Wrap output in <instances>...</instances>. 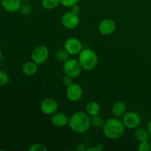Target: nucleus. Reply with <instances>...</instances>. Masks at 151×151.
<instances>
[{"label":"nucleus","instance_id":"nucleus-1","mask_svg":"<svg viewBox=\"0 0 151 151\" xmlns=\"http://www.w3.org/2000/svg\"><path fill=\"white\" fill-rule=\"evenodd\" d=\"M68 125L73 132L84 134L91 125V118L86 111H77L70 116Z\"/></svg>","mask_w":151,"mask_h":151},{"label":"nucleus","instance_id":"nucleus-2","mask_svg":"<svg viewBox=\"0 0 151 151\" xmlns=\"http://www.w3.org/2000/svg\"><path fill=\"white\" fill-rule=\"evenodd\" d=\"M103 131L106 138L112 140L119 139L125 134V127L122 120L114 116L105 122Z\"/></svg>","mask_w":151,"mask_h":151},{"label":"nucleus","instance_id":"nucleus-3","mask_svg":"<svg viewBox=\"0 0 151 151\" xmlns=\"http://www.w3.org/2000/svg\"><path fill=\"white\" fill-rule=\"evenodd\" d=\"M78 60L83 70L92 71L97 66L98 56L93 50L83 49L82 51L78 55Z\"/></svg>","mask_w":151,"mask_h":151},{"label":"nucleus","instance_id":"nucleus-4","mask_svg":"<svg viewBox=\"0 0 151 151\" xmlns=\"http://www.w3.org/2000/svg\"><path fill=\"white\" fill-rule=\"evenodd\" d=\"M63 70L65 75L72 78H77L82 73L83 68L78 60L75 58H69L63 62Z\"/></svg>","mask_w":151,"mask_h":151},{"label":"nucleus","instance_id":"nucleus-5","mask_svg":"<svg viewBox=\"0 0 151 151\" xmlns=\"http://www.w3.org/2000/svg\"><path fill=\"white\" fill-rule=\"evenodd\" d=\"M50 57V50L45 45H39L35 47L31 53V60L38 65L45 63Z\"/></svg>","mask_w":151,"mask_h":151},{"label":"nucleus","instance_id":"nucleus-6","mask_svg":"<svg viewBox=\"0 0 151 151\" xmlns=\"http://www.w3.org/2000/svg\"><path fill=\"white\" fill-rule=\"evenodd\" d=\"M122 121L125 128L134 130L139 128L142 122V118L139 114L134 111H131L126 112L124 114Z\"/></svg>","mask_w":151,"mask_h":151},{"label":"nucleus","instance_id":"nucleus-7","mask_svg":"<svg viewBox=\"0 0 151 151\" xmlns=\"http://www.w3.org/2000/svg\"><path fill=\"white\" fill-rule=\"evenodd\" d=\"M61 24L66 29H74L80 24V16L71 10L66 12L61 17Z\"/></svg>","mask_w":151,"mask_h":151},{"label":"nucleus","instance_id":"nucleus-8","mask_svg":"<svg viewBox=\"0 0 151 151\" xmlns=\"http://www.w3.org/2000/svg\"><path fill=\"white\" fill-rule=\"evenodd\" d=\"M66 95L68 100L71 102H78L81 100L83 95L82 86L78 83H72L66 87Z\"/></svg>","mask_w":151,"mask_h":151},{"label":"nucleus","instance_id":"nucleus-9","mask_svg":"<svg viewBox=\"0 0 151 151\" xmlns=\"http://www.w3.org/2000/svg\"><path fill=\"white\" fill-rule=\"evenodd\" d=\"M63 48L67 51V52L70 55H79L80 52L82 51V42L78 38L71 37L66 40Z\"/></svg>","mask_w":151,"mask_h":151},{"label":"nucleus","instance_id":"nucleus-10","mask_svg":"<svg viewBox=\"0 0 151 151\" xmlns=\"http://www.w3.org/2000/svg\"><path fill=\"white\" fill-rule=\"evenodd\" d=\"M40 109L42 113L46 115H52L57 112L58 109V104L55 99L52 97H47L41 101Z\"/></svg>","mask_w":151,"mask_h":151},{"label":"nucleus","instance_id":"nucleus-11","mask_svg":"<svg viewBox=\"0 0 151 151\" xmlns=\"http://www.w3.org/2000/svg\"><path fill=\"white\" fill-rule=\"evenodd\" d=\"M116 23L114 21L111 19H104L100 22L98 26V30L102 35H110L116 29Z\"/></svg>","mask_w":151,"mask_h":151},{"label":"nucleus","instance_id":"nucleus-12","mask_svg":"<svg viewBox=\"0 0 151 151\" xmlns=\"http://www.w3.org/2000/svg\"><path fill=\"white\" fill-rule=\"evenodd\" d=\"M51 123L56 128H63L69 124V117L63 112H55L51 116Z\"/></svg>","mask_w":151,"mask_h":151},{"label":"nucleus","instance_id":"nucleus-13","mask_svg":"<svg viewBox=\"0 0 151 151\" xmlns=\"http://www.w3.org/2000/svg\"><path fill=\"white\" fill-rule=\"evenodd\" d=\"M22 2L21 0H1V6L6 11L16 13L20 10Z\"/></svg>","mask_w":151,"mask_h":151},{"label":"nucleus","instance_id":"nucleus-14","mask_svg":"<svg viewBox=\"0 0 151 151\" xmlns=\"http://www.w3.org/2000/svg\"><path fill=\"white\" fill-rule=\"evenodd\" d=\"M126 112L127 106L123 101L115 102L111 107V113L115 117H122Z\"/></svg>","mask_w":151,"mask_h":151},{"label":"nucleus","instance_id":"nucleus-15","mask_svg":"<svg viewBox=\"0 0 151 151\" xmlns=\"http://www.w3.org/2000/svg\"><path fill=\"white\" fill-rule=\"evenodd\" d=\"M38 66L32 60L25 62L22 66V72L26 76H33L38 72Z\"/></svg>","mask_w":151,"mask_h":151},{"label":"nucleus","instance_id":"nucleus-16","mask_svg":"<svg viewBox=\"0 0 151 151\" xmlns=\"http://www.w3.org/2000/svg\"><path fill=\"white\" fill-rule=\"evenodd\" d=\"M86 112L90 116H94L96 115L100 114V106L97 101L91 100L88 102L86 105Z\"/></svg>","mask_w":151,"mask_h":151},{"label":"nucleus","instance_id":"nucleus-17","mask_svg":"<svg viewBox=\"0 0 151 151\" xmlns=\"http://www.w3.org/2000/svg\"><path fill=\"white\" fill-rule=\"evenodd\" d=\"M134 136H135V138L137 139V141H139V142H149L150 137H151L147 128H137L136 129L135 133H134Z\"/></svg>","mask_w":151,"mask_h":151},{"label":"nucleus","instance_id":"nucleus-18","mask_svg":"<svg viewBox=\"0 0 151 151\" xmlns=\"http://www.w3.org/2000/svg\"><path fill=\"white\" fill-rule=\"evenodd\" d=\"M60 4V0H41L42 7L48 10H54Z\"/></svg>","mask_w":151,"mask_h":151},{"label":"nucleus","instance_id":"nucleus-19","mask_svg":"<svg viewBox=\"0 0 151 151\" xmlns=\"http://www.w3.org/2000/svg\"><path fill=\"white\" fill-rule=\"evenodd\" d=\"M69 55H70L67 52V51L64 48L58 50L55 52V57L56 60L60 62H65L66 60H68Z\"/></svg>","mask_w":151,"mask_h":151},{"label":"nucleus","instance_id":"nucleus-20","mask_svg":"<svg viewBox=\"0 0 151 151\" xmlns=\"http://www.w3.org/2000/svg\"><path fill=\"white\" fill-rule=\"evenodd\" d=\"M105 122L106 121L104 120V119L99 114L91 116V125L94 126L95 128H103Z\"/></svg>","mask_w":151,"mask_h":151},{"label":"nucleus","instance_id":"nucleus-21","mask_svg":"<svg viewBox=\"0 0 151 151\" xmlns=\"http://www.w3.org/2000/svg\"><path fill=\"white\" fill-rule=\"evenodd\" d=\"M29 151H47L48 148L47 146L44 145V144L41 143H35L32 145L29 148Z\"/></svg>","mask_w":151,"mask_h":151},{"label":"nucleus","instance_id":"nucleus-22","mask_svg":"<svg viewBox=\"0 0 151 151\" xmlns=\"http://www.w3.org/2000/svg\"><path fill=\"white\" fill-rule=\"evenodd\" d=\"M9 82V76L5 72L0 70V86H3Z\"/></svg>","mask_w":151,"mask_h":151},{"label":"nucleus","instance_id":"nucleus-23","mask_svg":"<svg viewBox=\"0 0 151 151\" xmlns=\"http://www.w3.org/2000/svg\"><path fill=\"white\" fill-rule=\"evenodd\" d=\"M21 13L22 15L27 16L28 15H29V13H31V10H32V7H31L30 4H28V3L25 2L24 4H23L22 5V7L20 9Z\"/></svg>","mask_w":151,"mask_h":151},{"label":"nucleus","instance_id":"nucleus-24","mask_svg":"<svg viewBox=\"0 0 151 151\" xmlns=\"http://www.w3.org/2000/svg\"><path fill=\"white\" fill-rule=\"evenodd\" d=\"M79 0H60V3L62 6L65 7H69L70 8L75 4H78Z\"/></svg>","mask_w":151,"mask_h":151},{"label":"nucleus","instance_id":"nucleus-25","mask_svg":"<svg viewBox=\"0 0 151 151\" xmlns=\"http://www.w3.org/2000/svg\"><path fill=\"white\" fill-rule=\"evenodd\" d=\"M139 151H150V143L148 142H141L138 145Z\"/></svg>","mask_w":151,"mask_h":151},{"label":"nucleus","instance_id":"nucleus-26","mask_svg":"<svg viewBox=\"0 0 151 151\" xmlns=\"http://www.w3.org/2000/svg\"><path fill=\"white\" fill-rule=\"evenodd\" d=\"M62 83L64 86L67 87L69 86H70L71 84L73 83V78L72 77L69 76V75H65L62 78Z\"/></svg>","mask_w":151,"mask_h":151},{"label":"nucleus","instance_id":"nucleus-27","mask_svg":"<svg viewBox=\"0 0 151 151\" xmlns=\"http://www.w3.org/2000/svg\"><path fill=\"white\" fill-rule=\"evenodd\" d=\"M70 10L72 12H73V13L79 15L81 12V7L78 5V4H75V5L72 6V7H70Z\"/></svg>","mask_w":151,"mask_h":151},{"label":"nucleus","instance_id":"nucleus-28","mask_svg":"<svg viewBox=\"0 0 151 151\" xmlns=\"http://www.w3.org/2000/svg\"><path fill=\"white\" fill-rule=\"evenodd\" d=\"M76 149L78 151H86V148L85 145H82V144L79 145L77 147Z\"/></svg>","mask_w":151,"mask_h":151},{"label":"nucleus","instance_id":"nucleus-29","mask_svg":"<svg viewBox=\"0 0 151 151\" xmlns=\"http://www.w3.org/2000/svg\"><path fill=\"white\" fill-rule=\"evenodd\" d=\"M87 151H101L100 150V148H99L97 146H96V147H88V148L86 149Z\"/></svg>","mask_w":151,"mask_h":151},{"label":"nucleus","instance_id":"nucleus-30","mask_svg":"<svg viewBox=\"0 0 151 151\" xmlns=\"http://www.w3.org/2000/svg\"><path fill=\"white\" fill-rule=\"evenodd\" d=\"M147 131H149V133H150V134L151 136V119L150 120V122H148V124H147Z\"/></svg>","mask_w":151,"mask_h":151},{"label":"nucleus","instance_id":"nucleus-31","mask_svg":"<svg viewBox=\"0 0 151 151\" xmlns=\"http://www.w3.org/2000/svg\"><path fill=\"white\" fill-rule=\"evenodd\" d=\"M97 146L99 147V148H100V150H103V147H104V146H103V145L102 144V143H99V144L97 145Z\"/></svg>","mask_w":151,"mask_h":151},{"label":"nucleus","instance_id":"nucleus-32","mask_svg":"<svg viewBox=\"0 0 151 151\" xmlns=\"http://www.w3.org/2000/svg\"><path fill=\"white\" fill-rule=\"evenodd\" d=\"M21 1H22V2H27V1H29V0H21Z\"/></svg>","mask_w":151,"mask_h":151},{"label":"nucleus","instance_id":"nucleus-33","mask_svg":"<svg viewBox=\"0 0 151 151\" xmlns=\"http://www.w3.org/2000/svg\"><path fill=\"white\" fill-rule=\"evenodd\" d=\"M1 57H2V54H1V50H0V59L1 58Z\"/></svg>","mask_w":151,"mask_h":151},{"label":"nucleus","instance_id":"nucleus-34","mask_svg":"<svg viewBox=\"0 0 151 151\" xmlns=\"http://www.w3.org/2000/svg\"><path fill=\"white\" fill-rule=\"evenodd\" d=\"M149 143H150V150H151V140H150V142Z\"/></svg>","mask_w":151,"mask_h":151}]
</instances>
